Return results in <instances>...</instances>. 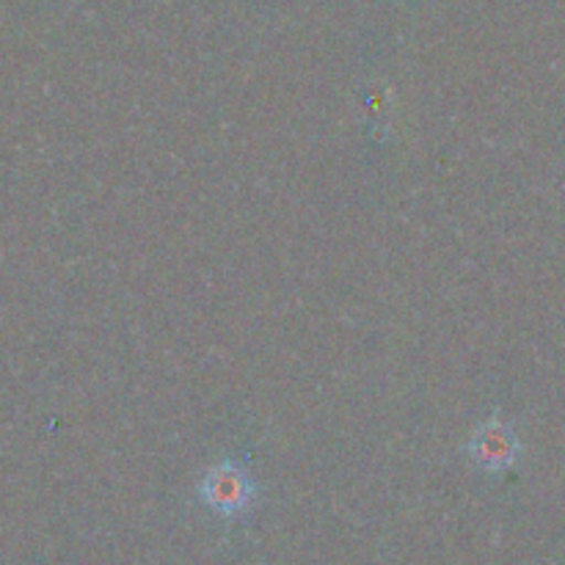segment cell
Masks as SVG:
<instances>
[{
  "label": "cell",
  "mask_w": 565,
  "mask_h": 565,
  "mask_svg": "<svg viewBox=\"0 0 565 565\" xmlns=\"http://www.w3.org/2000/svg\"><path fill=\"white\" fill-rule=\"evenodd\" d=\"M199 494L221 516H237L254 500V483L246 475V469L224 461L204 475Z\"/></svg>",
  "instance_id": "cell-1"
},
{
  "label": "cell",
  "mask_w": 565,
  "mask_h": 565,
  "mask_svg": "<svg viewBox=\"0 0 565 565\" xmlns=\"http://www.w3.org/2000/svg\"><path fill=\"white\" fill-rule=\"evenodd\" d=\"M469 458L486 472H505L522 456V441L505 419H486L467 445Z\"/></svg>",
  "instance_id": "cell-2"
}]
</instances>
